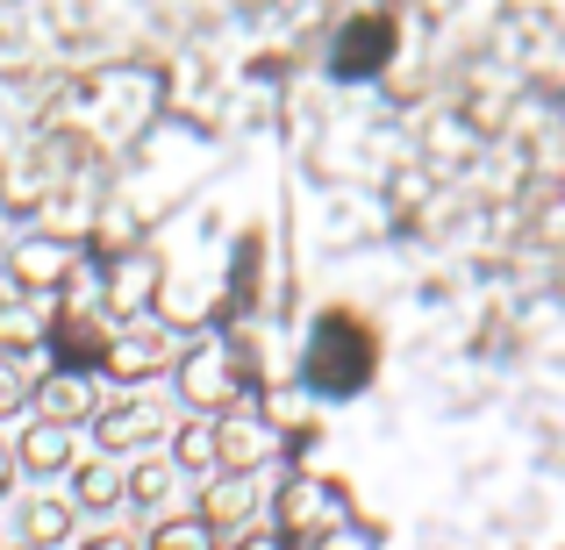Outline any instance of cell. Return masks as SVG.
I'll list each match as a JSON object with an SVG mask.
<instances>
[{"label":"cell","mask_w":565,"mask_h":550,"mask_svg":"<svg viewBox=\"0 0 565 550\" xmlns=\"http://www.w3.org/2000/svg\"><path fill=\"white\" fill-rule=\"evenodd\" d=\"M115 293H122V301H115V308H143V293H151V265H122V279H115Z\"/></svg>","instance_id":"obj_14"},{"label":"cell","mask_w":565,"mask_h":550,"mask_svg":"<svg viewBox=\"0 0 565 550\" xmlns=\"http://www.w3.org/2000/svg\"><path fill=\"white\" fill-rule=\"evenodd\" d=\"M172 486H180V465H172V457H143V465L122 479V500H143V508H158Z\"/></svg>","instance_id":"obj_7"},{"label":"cell","mask_w":565,"mask_h":550,"mask_svg":"<svg viewBox=\"0 0 565 550\" xmlns=\"http://www.w3.org/2000/svg\"><path fill=\"white\" fill-rule=\"evenodd\" d=\"M158 365H166V344H151V336H122V344L108 351V371H115V379H151Z\"/></svg>","instance_id":"obj_9"},{"label":"cell","mask_w":565,"mask_h":550,"mask_svg":"<svg viewBox=\"0 0 565 550\" xmlns=\"http://www.w3.org/2000/svg\"><path fill=\"white\" fill-rule=\"evenodd\" d=\"M43 322H51V301H0V344H36Z\"/></svg>","instance_id":"obj_8"},{"label":"cell","mask_w":565,"mask_h":550,"mask_svg":"<svg viewBox=\"0 0 565 550\" xmlns=\"http://www.w3.org/2000/svg\"><path fill=\"white\" fill-rule=\"evenodd\" d=\"M86 550H129V537H94Z\"/></svg>","instance_id":"obj_17"},{"label":"cell","mask_w":565,"mask_h":550,"mask_svg":"<svg viewBox=\"0 0 565 550\" xmlns=\"http://www.w3.org/2000/svg\"><path fill=\"white\" fill-rule=\"evenodd\" d=\"M166 422H172L166 393H158V386H143V393H115V414H100V436H108L115 451H129V443L166 436Z\"/></svg>","instance_id":"obj_2"},{"label":"cell","mask_w":565,"mask_h":550,"mask_svg":"<svg viewBox=\"0 0 565 550\" xmlns=\"http://www.w3.org/2000/svg\"><path fill=\"white\" fill-rule=\"evenodd\" d=\"M322 508H337V494H322L316 479H301V486L287 494V522H301V529H308V515H322Z\"/></svg>","instance_id":"obj_13"},{"label":"cell","mask_w":565,"mask_h":550,"mask_svg":"<svg viewBox=\"0 0 565 550\" xmlns=\"http://www.w3.org/2000/svg\"><path fill=\"white\" fill-rule=\"evenodd\" d=\"M8 479H14V457H8V451H0V486H8Z\"/></svg>","instance_id":"obj_18"},{"label":"cell","mask_w":565,"mask_h":550,"mask_svg":"<svg viewBox=\"0 0 565 550\" xmlns=\"http://www.w3.org/2000/svg\"><path fill=\"white\" fill-rule=\"evenodd\" d=\"M65 272H72L65 244H22L14 250V287H57Z\"/></svg>","instance_id":"obj_5"},{"label":"cell","mask_w":565,"mask_h":550,"mask_svg":"<svg viewBox=\"0 0 565 550\" xmlns=\"http://www.w3.org/2000/svg\"><path fill=\"white\" fill-rule=\"evenodd\" d=\"M250 508H258V479H250V472H222V479H207V494H201V529L215 537V550L236 543V529L250 522Z\"/></svg>","instance_id":"obj_1"},{"label":"cell","mask_w":565,"mask_h":550,"mask_svg":"<svg viewBox=\"0 0 565 550\" xmlns=\"http://www.w3.org/2000/svg\"><path fill=\"white\" fill-rule=\"evenodd\" d=\"M22 465H29V472H43V479H51V472H65V465H72V429L36 422V429L22 436Z\"/></svg>","instance_id":"obj_6"},{"label":"cell","mask_w":565,"mask_h":550,"mask_svg":"<svg viewBox=\"0 0 565 550\" xmlns=\"http://www.w3.org/2000/svg\"><path fill=\"white\" fill-rule=\"evenodd\" d=\"M79 500L86 508H115V500H122V472L115 465H86L79 472Z\"/></svg>","instance_id":"obj_12"},{"label":"cell","mask_w":565,"mask_h":550,"mask_svg":"<svg viewBox=\"0 0 565 550\" xmlns=\"http://www.w3.org/2000/svg\"><path fill=\"white\" fill-rule=\"evenodd\" d=\"M65 529H72V508H65V500H29V508H22V537H29V550H51Z\"/></svg>","instance_id":"obj_10"},{"label":"cell","mask_w":565,"mask_h":550,"mask_svg":"<svg viewBox=\"0 0 565 550\" xmlns=\"http://www.w3.org/2000/svg\"><path fill=\"white\" fill-rule=\"evenodd\" d=\"M222 443H215V422H193L180 429V443H172V465H215Z\"/></svg>","instance_id":"obj_11"},{"label":"cell","mask_w":565,"mask_h":550,"mask_svg":"<svg viewBox=\"0 0 565 550\" xmlns=\"http://www.w3.org/2000/svg\"><path fill=\"white\" fill-rule=\"evenodd\" d=\"M8 408H22V371L0 365V414H8Z\"/></svg>","instance_id":"obj_15"},{"label":"cell","mask_w":565,"mask_h":550,"mask_svg":"<svg viewBox=\"0 0 565 550\" xmlns=\"http://www.w3.org/2000/svg\"><path fill=\"white\" fill-rule=\"evenodd\" d=\"M36 408H43V422H57V429H72V422H94V408H100V393H94V379H79V371H57V379H43V393H36Z\"/></svg>","instance_id":"obj_3"},{"label":"cell","mask_w":565,"mask_h":550,"mask_svg":"<svg viewBox=\"0 0 565 550\" xmlns=\"http://www.w3.org/2000/svg\"><path fill=\"white\" fill-rule=\"evenodd\" d=\"M180 386H186V400H193V408H215V400L230 393V351H215V344H207V351H193L186 371H180Z\"/></svg>","instance_id":"obj_4"},{"label":"cell","mask_w":565,"mask_h":550,"mask_svg":"<svg viewBox=\"0 0 565 550\" xmlns=\"http://www.w3.org/2000/svg\"><path fill=\"white\" fill-rule=\"evenodd\" d=\"M230 550H279V529H258V537H236Z\"/></svg>","instance_id":"obj_16"}]
</instances>
